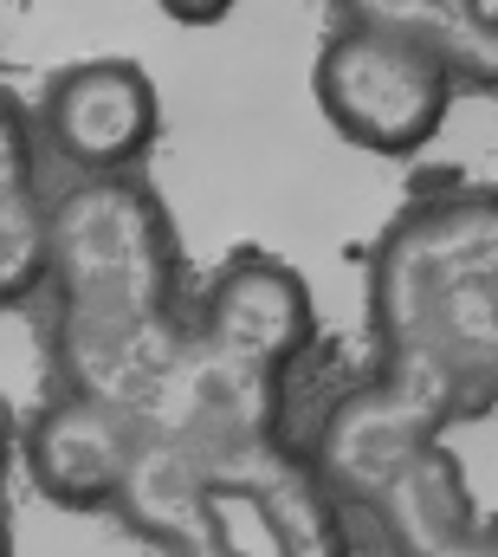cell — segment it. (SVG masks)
<instances>
[{"label":"cell","mask_w":498,"mask_h":557,"mask_svg":"<svg viewBox=\"0 0 498 557\" xmlns=\"http://www.w3.org/2000/svg\"><path fill=\"white\" fill-rule=\"evenodd\" d=\"M188 344L214 370H240V376L278 370L311 344V285L285 260L240 247L201 285V311L188 324Z\"/></svg>","instance_id":"5b68a950"},{"label":"cell","mask_w":498,"mask_h":557,"mask_svg":"<svg viewBox=\"0 0 498 557\" xmlns=\"http://www.w3.org/2000/svg\"><path fill=\"white\" fill-rule=\"evenodd\" d=\"M46 285L65 298V357L85 396L117 403V370L188 350V331L175 324V234L136 175L72 182L52 201Z\"/></svg>","instance_id":"6da1fadb"},{"label":"cell","mask_w":498,"mask_h":557,"mask_svg":"<svg viewBox=\"0 0 498 557\" xmlns=\"http://www.w3.org/2000/svg\"><path fill=\"white\" fill-rule=\"evenodd\" d=\"M370 318L388 363L493 376L498 357V201L493 188L414 195L375 240Z\"/></svg>","instance_id":"7a4b0ae2"},{"label":"cell","mask_w":498,"mask_h":557,"mask_svg":"<svg viewBox=\"0 0 498 557\" xmlns=\"http://www.w3.org/2000/svg\"><path fill=\"white\" fill-rule=\"evenodd\" d=\"M33 137L46 143L78 182H111V175H136L142 156L162 137V91L155 78L117 59H72L39 85V104L26 111Z\"/></svg>","instance_id":"277c9868"},{"label":"cell","mask_w":498,"mask_h":557,"mask_svg":"<svg viewBox=\"0 0 498 557\" xmlns=\"http://www.w3.org/2000/svg\"><path fill=\"white\" fill-rule=\"evenodd\" d=\"M337 20H357V26H382V33H401V39H421L434 46L460 85H493L498 72V0H331Z\"/></svg>","instance_id":"ba28073f"},{"label":"cell","mask_w":498,"mask_h":557,"mask_svg":"<svg viewBox=\"0 0 498 557\" xmlns=\"http://www.w3.org/2000/svg\"><path fill=\"white\" fill-rule=\"evenodd\" d=\"M460 91H466L460 72L434 46L382 33V26H357V20H337L311 65V98L324 124L350 149L382 156V162L421 156L447 131Z\"/></svg>","instance_id":"3957f363"},{"label":"cell","mask_w":498,"mask_h":557,"mask_svg":"<svg viewBox=\"0 0 498 557\" xmlns=\"http://www.w3.org/2000/svg\"><path fill=\"white\" fill-rule=\"evenodd\" d=\"M142 460V428L124 403L104 396H59L52 409H39L33 434H26V467L39 480L46 499L59 506H104L136 480Z\"/></svg>","instance_id":"8992f818"},{"label":"cell","mask_w":498,"mask_h":557,"mask_svg":"<svg viewBox=\"0 0 498 557\" xmlns=\"http://www.w3.org/2000/svg\"><path fill=\"white\" fill-rule=\"evenodd\" d=\"M52 201L39 188V137L13 91H0V311L46 285Z\"/></svg>","instance_id":"52a82bcc"},{"label":"cell","mask_w":498,"mask_h":557,"mask_svg":"<svg viewBox=\"0 0 498 557\" xmlns=\"http://www.w3.org/2000/svg\"><path fill=\"white\" fill-rule=\"evenodd\" d=\"M155 7H162V20H175V26H188V33H208V26L234 20L240 0H155Z\"/></svg>","instance_id":"9c48e42d"}]
</instances>
